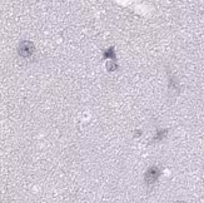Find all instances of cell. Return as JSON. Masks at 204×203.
Listing matches in <instances>:
<instances>
[{
	"instance_id": "obj_3",
	"label": "cell",
	"mask_w": 204,
	"mask_h": 203,
	"mask_svg": "<svg viewBox=\"0 0 204 203\" xmlns=\"http://www.w3.org/2000/svg\"><path fill=\"white\" fill-rule=\"evenodd\" d=\"M115 49H114V46H110V48H108L107 50H104V54L103 57L105 58V59H108V58H112V59L115 62L117 60V57H115V51H114Z\"/></svg>"
},
{
	"instance_id": "obj_5",
	"label": "cell",
	"mask_w": 204,
	"mask_h": 203,
	"mask_svg": "<svg viewBox=\"0 0 204 203\" xmlns=\"http://www.w3.org/2000/svg\"><path fill=\"white\" fill-rule=\"evenodd\" d=\"M105 67H107V70H108V72H115L117 68H118V65H117L115 62H108Z\"/></svg>"
},
{
	"instance_id": "obj_2",
	"label": "cell",
	"mask_w": 204,
	"mask_h": 203,
	"mask_svg": "<svg viewBox=\"0 0 204 203\" xmlns=\"http://www.w3.org/2000/svg\"><path fill=\"white\" fill-rule=\"evenodd\" d=\"M160 169L156 165H151V167L146 170L144 174V182L146 186H153L156 181H158L159 175H160Z\"/></svg>"
},
{
	"instance_id": "obj_4",
	"label": "cell",
	"mask_w": 204,
	"mask_h": 203,
	"mask_svg": "<svg viewBox=\"0 0 204 203\" xmlns=\"http://www.w3.org/2000/svg\"><path fill=\"white\" fill-rule=\"evenodd\" d=\"M167 133H168V130L167 129H160L155 133V137H154V141L155 142H161V141H164L165 139V137H167Z\"/></svg>"
},
{
	"instance_id": "obj_1",
	"label": "cell",
	"mask_w": 204,
	"mask_h": 203,
	"mask_svg": "<svg viewBox=\"0 0 204 203\" xmlns=\"http://www.w3.org/2000/svg\"><path fill=\"white\" fill-rule=\"evenodd\" d=\"M34 51H35V45L30 40H23L18 46V54L22 58H24V59L30 58L34 54Z\"/></svg>"
},
{
	"instance_id": "obj_6",
	"label": "cell",
	"mask_w": 204,
	"mask_h": 203,
	"mask_svg": "<svg viewBox=\"0 0 204 203\" xmlns=\"http://www.w3.org/2000/svg\"><path fill=\"white\" fill-rule=\"evenodd\" d=\"M174 203H185V202H183V201H178V202H174Z\"/></svg>"
}]
</instances>
